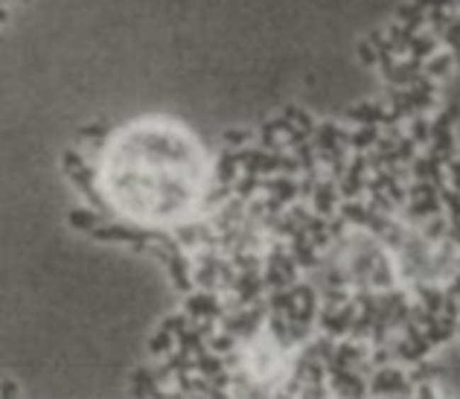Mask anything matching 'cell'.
Listing matches in <instances>:
<instances>
[{
    "instance_id": "6da1fadb",
    "label": "cell",
    "mask_w": 460,
    "mask_h": 399,
    "mask_svg": "<svg viewBox=\"0 0 460 399\" xmlns=\"http://www.w3.org/2000/svg\"><path fill=\"white\" fill-rule=\"evenodd\" d=\"M105 175L111 201L143 225L184 222L204 184L198 149L172 125L131 128L114 146Z\"/></svg>"
}]
</instances>
